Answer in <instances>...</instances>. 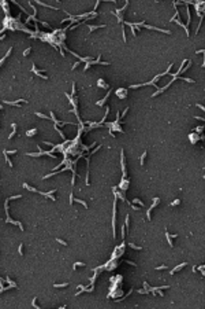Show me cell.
Here are the masks:
<instances>
[{"label": "cell", "mask_w": 205, "mask_h": 309, "mask_svg": "<svg viewBox=\"0 0 205 309\" xmlns=\"http://www.w3.org/2000/svg\"><path fill=\"white\" fill-rule=\"evenodd\" d=\"M186 265H187V262H182V264L176 265V267H175L174 269H171V271H169V273H171V275H174V273H176V272H178V271H179V269H182V268H185Z\"/></svg>", "instance_id": "obj_13"}, {"label": "cell", "mask_w": 205, "mask_h": 309, "mask_svg": "<svg viewBox=\"0 0 205 309\" xmlns=\"http://www.w3.org/2000/svg\"><path fill=\"white\" fill-rule=\"evenodd\" d=\"M11 128H12V132L8 135V140H11V139L15 136V133H16V124H15V122H12V124H11Z\"/></svg>", "instance_id": "obj_17"}, {"label": "cell", "mask_w": 205, "mask_h": 309, "mask_svg": "<svg viewBox=\"0 0 205 309\" xmlns=\"http://www.w3.org/2000/svg\"><path fill=\"white\" fill-rule=\"evenodd\" d=\"M133 203H137V205H139V206H144V202L139 201L138 198H134V199H133Z\"/></svg>", "instance_id": "obj_29"}, {"label": "cell", "mask_w": 205, "mask_h": 309, "mask_svg": "<svg viewBox=\"0 0 205 309\" xmlns=\"http://www.w3.org/2000/svg\"><path fill=\"white\" fill-rule=\"evenodd\" d=\"M115 95H116L119 99H126L127 98V95H128V89H126V88H119V89H116L115 91Z\"/></svg>", "instance_id": "obj_7"}, {"label": "cell", "mask_w": 205, "mask_h": 309, "mask_svg": "<svg viewBox=\"0 0 205 309\" xmlns=\"http://www.w3.org/2000/svg\"><path fill=\"white\" fill-rule=\"evenodd\" d=\"M21 103H27V100L19 99V100H15V102H11V100H3V105H11V106H16V107H19Z\"/></svg>", "instance_id": "obj_10"}, {"label": "cell", "mask_w": 205, "mask_h": 309, "mask_svg": "<svg viewBox=\"0 0 205 309\" xmlns=\"http://www.w3.org/2000/svg\"><path fill=\"white\" fill-rule=\"evenodd\" d=\"M126 264H128V265H133V267H137V264H135V262H133V261H128V260H126Z\"/></svg>", "instance_id": "obj_40"}, {"label": "cell", "mask_w": 205, "mask_h": 309, "mask_svg": "<svg viewBox=\"0 0 205 309\" xmlns=\"http://www.w3.org/2000/svg\"><path fill=\"white\" fill-rule=\"evenodd\" d=\"M78 65H79V62H77V63H74V65H73V67H71V69H73V70H74V69H75V67H77V66H78Z\"/></svg>", "instance_id": "obj_41"}, {"label": "cell", "mask_w": 205, "mask_h": 309, "mask_svg": "<svg viewBox=\"0 0 205 309\" xmlns=\"http://www.w3.org/2000/svg\"><path fill=\"white\" fill-rule=\"evenodd\" d=\"M146 155H148V153H146V151H144L141 155H139V163H141L142 166L145 165V159H146Z\"/></svg>", "instance_id": "obj_19"}, {"label": "cell", "mask_w": 205, "mask_h": 309, "mask_svg": "<svg viewBox=\"0 0 205 309\" xmlns=\"http://www.w3.org/2000/svg\"><path fill=\"white\" fill-rule=\"evenodd\" d=\"M78 267H85V262H81V261H78V262H74L73 264V271H75Z\"/></svg>", "instance_id": "obj_22"}, {"label": "cell", "mask_w": 205, "mask_h": 309, "mask_svg": "<svg viewBox=\"0 0 205 309\" xmlns=\"http://www.w3.org/2000/svg\"><path fill=\"white\" fill-rule=\"evenodd\" d=\"M37 117H41V118L44 120H51V116H45V114H41V113H34Z\"/></svg>", "instance_id": "obj_25"}, {"label": "cell", "mask_w": 205, "mask_h": 309, "mask_svg": "<svg viewBox=\"0 0 205 309\" xmlns=\"http://www.w3.org/2000/svg\"><path fill=\"white\" fill-rule=\"evenodd\" d=\"M128 185H130V179H128V177H122V180H120L118 188H120L122 192H124V191L128 190Z\"/></svg>", "instance_id": "obj_4"}, {"label": "cell", "mask_w": 205, "mask_h": 309, "mask_svg": "<svg viewBox=\"0 0 205 309\" xmlns=\"http://www.w3.org/2000/svg\"><path fill=\"white\" fill-rule=\"evenodd\" d=\"M124 227L126 229H128V227H130V216L126 214V218H124Z\"/></svg>", "instance_id": "obj_24"}, {"label": "cell", "mask_w": 205, "mask_h": 309, "mask_svg": "<svg viewBox=\"0 0 205 309\" xmlns=\"http://www.w3.org/2000/svg\"><path fill=\"white\" fill-rule=\"evenodd\" d=\"M68 283H63V284H53L55 289H63V287H67Z\"/></svg>", "instance_id": "obj_30"}, {"label": "cell", "mask_w": 205, "mask_h": 309, "mask_svg": "<svg viewBox=\"0 0 205 309\" xmlns=\"http://www.w3.org/2000/svg\"><path fill=\"white\" fill-rule=\"evenodd\" d=\"M36 301H37V297H34V298H33V302H32V305H33V306H34V308H36V309H41V308H40V306H38V305H37V304H36Z\"/></svg>", "instance_id": "obj_37"}, {"label": "cell", "mask_w": 205, "mask_h": 309, "mask_svg": "<svg viewBox=\"0 0 205 309\" xmlns=\"http://www.w3.org/2000/svg\"><path fill=\"white\" fill-rule=\"evenodd\" d=\"M169 22H175V23H176V25H179L180 28H183V29H185V32H186V36H190V30H189L187 25H185V23H182V21H179V18H171V19H169Z\"/></svg>", "instance_id": "obj_5"}, {"label": "cell", "mask_w": 205, "mask_h": 309, "mask_svg": "<svg viewBox=\"0 0 205 309\" xmlns=\"http://www.w3.org/2000/svg\"><path fill=\"white\" fill-rule=\"evenodd\" d=\"M11 51H12V47H10V48H8V51H7V52H5V55L4 56H3V59H1V62H0V63H4V61H5V58H8V56H10V54H11Z\"/></svg>", "instance_id": "obj_21"}, {"label": "cell", "mask_w": 205, "mask_h": 309, "mask_svg": "<svg viewBox=\"0 0 205 309\" xmlns=\"http://www.w3.org/2000/svg\"><path fill=\"white\" fill-rule=\"evenodd\" d=\"M89 28V33H92L93 30H97V29H101V28H105V25H87Z\"/></svg>", "instance_id": "obj_16"}, {"label": "cell", "mask_w": 205, "mask_h": 309, "mask_svg": "<svg viewBox=\"0 0 205 309\" xmlns=\"http://www.w3.org/2000/svg\"><path fill=\"white\" fill-rule=\"evenodd\" d=\"M3 153H5V154H8V155H12V154H16V150H10V151L3 150Z\"/></svg>", "instance_id": "obj_36"}, {"label": "cell", "mask_w": 205, "mask_h": 309, "mask_svg": "<svg viewBox=\"0 0 205 309\" xmlns=\"http://www.w3.org/2000/svg\"><path fill=\"white\" fill-rule=\"evenodd\" d=\"M36 3L38 4V6H42V7H46V8H52V10H57V7H53V6H51V4H46V3H44V1H40V0H36Z\"/></svg>", "instance_id": "obj_15"}, {"label": "cell", "mask_w": 205, "mask_h": 309, "mask_svg": "<svg viewBox=\"0 0 205 309\" xmlns=\"http://www.w3.org/2000/svg\"><path fill=\"white\" fill-rule=\"evenodd\" d=\"M159 203H160V198H157V196H156V198H153V203L150 205V207L146 210V217H148V220H149V221H150V213H152V210L155 209Z\"/></svg>", "instance_id": "obj_6"}, {"label": "cell", "mask_w": 205, "mask_h": 309, "mask_svg": "<svg viewBox=\"0 0 205 309\" xmlns=\"http://www.w3.org/2000/svg\"><path fill=\"white\" fill-rule=\"evenodd\" d=\"M156 271H161V269H167V265H161V267H156Z\"/></svg>", "instance_id": "obj_38"}, {"label": "cell", "mask_w": 205, "mask_h": 309, "mask_svg": "<svg viewBox=\"0 0 205 309\" xmlns=\"http://www.w3.org/2000/svg\"><path fill=\"white\" fill-rule=\"evenodd\" d=\"M116 201L118 198L115 196L114 207H112V236H114V239L116 238Z\"/></svg>", "instance_id": "obj_2"}, {"label": "cell", "mask_w": 205, "mask_h": 309, "mask_svg": "<svg viewBox=\"0 0 205 309\" xmlns=\"http://www.w3.org/2000/svg\"><path fill=\"white\" fill-rule=\"evenodd\" d=\"M204 129H205V127H197L196 129H194V132H197V133H201V132H204Z\"/></svg>", "instance_id": "obj_31"}, {"label": "cell", "mask_w": 205, "mask_h": 309, "mask_svg": "<svg viewBox=\"0 0 205 309\" xmlns=\"http://www.w3.org/2000/svg\"><path fill=\"white\" fill-rule=\"evenodd\" d=\"M3 154H4V157H5V161H7L8 166H10V168H12V166H14V163H12V161L10 159V157H8V154H5V153H3Z\"/></svg>", "instance_id": "obj_23"}, {"label": "cell", "mask_w": 205, "mask_h": 309, "mask_svg": "<svg viewBox=\"0 0 205 309\" xmlns=\"http://www.w3.org/2000/svg\"><path fill=\"white\" fill-rule=\"evenodd\" d=\"M36 133H37V129H36V128H33V129H29L26 132V136H27V138H33Z\"/></svg>", "instance_id": "obj_20"}, {"label": "cell", "mask_w": 205, "mask_h": 309, "mask_svg": "<svg viewBox=\"0 0 205 309\" xmlns=\"http://www.w3.org/2000/svg\"><path fill=\"white\" fill-rule=\"evenodd\" d=\"M56 242H59L60 245H63V246H67L68 243L66 242V240H63V239H60V238H56Z\"/></svg>", "instance_id": "obj_34"}, {"label": "cell", "mask_w": 205, "mask_h": 309, "mask_svg": "<svg viewBox=\"0 0 205 309\" xmlns=\"http://www.w3.org/2000/svg\"><path fill=\"white\" fill-rule=\"evenodd\" d=\"M74 201H75V202H78V203H81V205H83V206H85V209H87V203H86L85 201H82V199H75V198H74Z\"/></svg>", "instance_id": "obj_27"}, {"label": "cell", "mask_w": 205, "mask_h": 309, "mask_svg": "<svg viewBox=\"0 0 205 309\" xmlns=\"http://www.w3.org/2000/svg\"><path fill=\"white\" fill-rule=\"evenodd\" d=\"M32 72L34 73L36 76H38V77L44 78V80H48V76H45V74H44V72H45V70H38L37 67H36V65H34V63L32 65Z\"/></svg>", "instance_id": "obj_8"}, {"label": "cell", "mask_w": 205, "mask_h": 309, "mask_svg": "<svg viewBox=\"0 0 205 309\" xmlns=\"http://www.w3.org/2000/svg\"><path fill=\"white\" fill-rule=\"evenodd\" d=\"M120 166H122L123 177H127V172H126V165H124V151H120Z\"/></svg>", "instance_id": "obj_9"}, {"label": "cell", "mask_w": 205, "mask_h": 309, "mask_svg": "<svg viewBox=\"0 0 205 309\" xmlns=\"http://www.w3.org/2000/svg\"><path fill=\"white\" fill-rule=\"evenodd\" d=\"M18 253H19V256H23V243H19Z\"/></svg>", "instance_id": "obj_28"}, {"label": "cell", "mask_w": 205, "mask_h": 309, "mask_svg": "<svg viewBox=\"0 0 205 309\" xmlns=\"http://www.w3.org/2000/svg\"><path fill=\"white\" fill-rule=\"evenodd\" d=\"M164 232H165V238H167V240H168L169 247H174V243H172V238H171V235H169L168 228H167V227H165V229H164Z\"/></svg>", "instance_id": "obj_14"}, {"label": "cell", "mask_w": 205, "mask_h": 309, "mask_svg": "<svg viewBox=\"0 0 205 309\" xmlns=\"http://www.w3.org/2000/svg\"><path fill=\"white\" fill-rule=\"evenodd\" d=\"M127 111H128V107H126V109H124V111L122 113V116H120V118H124V116L127 114Z\"/></svg>", "instance_id": "obj_39"}, {"label": "cell", "mask_w": 205, "mask_h": 309, "mask_svg": "<svg viewBox=\"0 0 205 309\" xmlns=\"http://www.w3.org/2000/svg\"><path fill=\"white\" fill-rule=\"evenodd\" d=\"M196 54H204V62H202V66L201 67H204V69H205V50H198V51H196Z\"/></svg>", "instance_id": "obj_26"}, {"label": "cell", "mask_w": 205, "mask_h": 309, "mask_svg": "<svg viewBox=\"0 0 205 309\" xmlns=\"http://www.w3.org/2000/svg\"><path fill=\"white\" fill-rule=\"evenodd\" d=\"M179 203H180V199H175V201H172L171 203H169V206H178Z\"/></svg>", "instance_id": "obj_33"}, {"label": "cell", "mask_w": 205, "mask_h": 309, "mask_svg": "<svg viewBox=\"0 0 205 309\" xmlns=\"http://www.w3.org/2000/svg\"><path fill=\"white\" fill-rule=\"evenodd\" d=\"M189 140H190L191 144H196L198 140H205V135L197 133V132H191V133H189Z\"/></svg>", "instance_id": "obj_3"}, {"label": "cell", "mask_w": 205, "mask_h": 309, "mask_svg": "<svg viewBox=\"0 0 205 309\" xmlns=\"http://www.w3.org/2000/svg\"><path fill=\"white\" fill-rule=\"evenodd\" d=\"M97 87H98V88H103V89L109 91V85L105 83V80H104V78H98V80H97Z\"/></svg>", "instance_id": "obj_11"}, {"label": "cell", "mask_w": 205, "mask_h": 309, "mask_svg": "<svg viewBox=\"0 0 205 309\" xmlns=\"http://www.w3.org/2000/svg\"><path fill=\"white\" fill-rule=\"evenodd\" d=\"M23 187L26 188V190H29V191H32V192H36V194H40V191L38 190H36L34 187H32V185H29L27 183H23Z\"/></svg>", "instance_id": "obj_18"}, {"label": "cell", "mask_w": 205, "mask_h": 309, "mask_svg": "<svg viewBox=\"0 0 205 309\" xmlns=\"http://www.w3.org/2000/svg\"><path fill=\"white\" fill-rule=\"evenodd\" d=\"M30 51H32V47H29V48H26V50L23 51V54H22V56H27L30 54Z\"/></svg>", "instance_id": "obj_35"}, {"label": "cell", "mask_w": 205, "mask_h": 309, "mask_svg": "<svg viewBox=\"0 0 205 309\" xmlns=\"http://www.w3.org/2000/svg\"><path fill=\"white\" fill-rule=\"evenodd\" d=\"M172 66H174V63H169V66L167 67V70H165V72H163V73H159V74H156L153 80H150V81H146V83H142V84H134V85H130V87H128V89H133V88H139V87H146V85H152V87H155L156 89H160V87H157V85H156V81H157V80H159V78H160V77H163V76L168 74V73H169V70H171V67H172Z\"/></svg>", "instance_id": "obj_1"}, {"label": "cell", "mask_w": 205, "mask_h": 309, "mask_svg": "<svg viewBox=\"0 0 205 309\" xmlns=\"http://www.w3.org/2000/svg\"><path fill=\"white\" fill-rule=\"evenodd\" d=\"M128 246H130L131 249H134V250H142L141 246H135V245H133V243H128Z\"/></svg>", "instance_id": "obj_32"}, {"label": "cell", "mask_w": 205, "mask_h": 309, "mask_svg": "<svg viewBox=\"0 0 205 309\" xmlns=\"http://www.w3.org/2000/svg\"><path fill=\"white\" fill-rule=\"evenodd\" d=\"M202 177H204V180H205V174H204V176H202Z\"/></svg>", "instance_id": "obj_42"}, {"label": "cell", "mask_w": 205, "mask_h": 309, "mask_svg": "<svg viewBox=\"0 0 205 309\" xmlns=\"http://www.w3.org/2000/svg\"><path fill=\"white\" fill-rule=\"evenodd\" d=\"M109 95H111V89H109V91H107V95H105V96H104V98H103V99H101V100H97V102H96V106H98V107H101V106H104V103L107 102V99H108V98H109Z\"/></svg>", "instance_id": "obj_12"}]
</instances>
